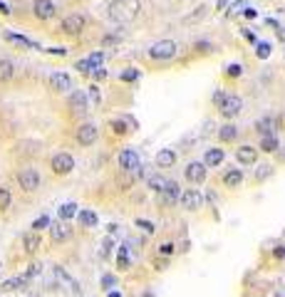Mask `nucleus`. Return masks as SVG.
<instances>
[{
	"mask_svg": "<svg viewBox=\"0 0 285 297\" xmlns=\"http://www.w3.org/2000/svg\"><path fill=\"white\" fill-rule=\"evenodd\" d=\"M139 10H142L139 0H117V2L109 7L112 17H114V20H119V22L137 20V17H139Z\"/></svg>",
	"mask_w": 285,
	"mask_h": 297,
	"instance_id": "obj_1",
	"label": "nucleus"
},
{
	"mask_svg": "<svg viewBox=\"0 0 285 297\" xmlns=\"http://www.w3.org/2000/svg\"><path fill=\"white\" fill-rule=\"evenodd\" d=\"M176 52H179V45H176L174 40H159V42H154V45L146 50V55H149L151 60H159V62L176 57Z\"/></svg>",
	"mask_w": 285,
	"mask_h": 297,
	"instance_id": "obj_2",
	"label": "nucleus"
},
{
	"mask_svg": "<svg viewBox=\"0 0 285 297\" xmlns=\"http://www.w3.org/2000/svg\"><path fill=\"white\" fill-rule=\"evenodd\" d=\"M50 168H52V173H57V176L72 173V171H74V158H72V153H67V151L55 153V156L50 158Z\"/></svg>",
	"mask_w": 285,
	"mask_h": 297,
	"instance_id": "obj_3",
	"label": "nucleus"
},
{
	"mask_svg": "<svg viewBox=\"0 0 285 297\" xmlns=\"http://www.w3.org/2000/svg\"><path fill=\"white\" fill-rule=\"evenodd\" d=\"M40 173H37V168H20V173H17V183H20V188L22 191H27V193H32V191H37L40 188Z\"/></svg>",
	"mask_w": 285,
	"mask_h": 297,
	"instance_id": "obj_4",
	"label": "nucleus"
},
{
	"mask_svg": "<svg viewBox=\"0 0 285 297\" xmlns=\"http://www.w3.org/2000/svg\"><path fill=\"white\" fill-rule=\"evenodd\" d=\"M84 25H87V20H84V15H79V12H72L67 17H62V22H60V32H65V35H79L82 30H84Z\"/></svg>",
	"mask_w": 285,
	"mask_h": 297,
	"instance_id": "obj_5",
	"label": "nucleus"
},
{
	"mask_svg": "<svg viewBox=\"0 0 285 297\" xmlns=\"http://www.w3.org/2000/svg\"><path fill=\"white\" fill-rule=\"evenodd\" d=\"M218 109H221V114H223L226 119H233V117L241 114V109H243V99H241L238 94H226Z\"/></svg>",
	"mask_w": 285,
	"mask_h": 297,
	"instance_id": "obj_6",
	"label": "nucleus"
},
{
	"mask_svg": "<svg viewBox=\"0 0 285 297\" xmlns=\"http://www.w3.org/2000/svg\"><path fill=\"white\" fill-rule=\"evenodd\" d=\"M119 168L127 171V173L139 171V168H142V158H139V153H137L134 148H124V151L119 153Z\"/></svg>",
	"mask_w": 285,
	"mask_h": 297,
	"instance_id": "obj_7",
	"label": "nucleus"
},
{
	"mask_svg": "<svg viewBox=\"0 0 285 297\" xmlns=\"http://www.w3.org/2000/svg\"><path fill=\"white\" fill-rule=\"evenodd\" d=\"M52 275H55V280H57L60 285H65V288H67L70 293H74V295H79V293H82L79 283H77V280L72 278V275L67 273V270H65V268H62V265H52Z\"/></svg>",
	"mask_w": 285,
	"mask_h": 297,
	"instance_id": "obj_8",
	"label": "nucleus"
},
{
	"mask_svg": "<svg viewBox=\"0 0 285 297\" xmlns=\"http://www.w3.org/2000/svg\"><path fill=\"white\" fill-rule=\"evenodd\" d=\"M97 137H99V129L94 127V124H82L79 129H77V134H74V139H77V144L79 147H92L94 142H97Z\"/></svg>",
	"mask_w": 285,
	"mask_h": 297,
	"instance_id": "obj_9",
	"label": "nucleus"
},
{
	"mask_svg": "<svg viewBox=\"0 0 285 297\" xmlns=\"http://www.w3.org/2000/svg\"><path fill=\"white\" fill-rule=\"evenodd\" d=\"M179 201H181V206H184L186 211H199V208L204 206V196H201L199 188H186V191L179 196Z\"/></svg>",
	"mask_w": 285,
	"mask_h": 297,
	"instance_id": "obj_10",
	"label": "nucleus"
},
{
	"mask_svg": "<svg viewBox=\"0 0 285 297\" xmlns=\"http://www.w3.org/2000/svg\"><path fill=\"white\" fill-rule=\"evenodd\" d=\"M184 173H186L189 183H204V181H206V173H209V166H206L204 161H191Z\"/></svg>",
	"mask_w": 285,
	"mask_h": 297,
	"instance_id": "obj_11",
	"label": "nucleus"
},
{
	"mask_svg": "<svg viewBox=\"0 0 285 297\" xmlns=\"http://www.w3.org/2000/svg\"><path fill=\"white\" fill-rule=\"evenodd\" d=\"M32 12H35L37 20H52L57 7H55L52 0H32Z\"/></svg>",
	"mask_w": 285,
	"mask_h": 297,
	"instance_id": "obj_12",
	"label": "nucleus"
},
{
	"mask_svg": "<svg viewBox=\"0 0 285 297\" xmlns=\"http://www.w3.org/2000/svg\"><path fill=\"white\" fill-rule=\"evenodd\" d=\"M72 238V228L67 225V221H57L50 223V240L52 243H65Z\"/></svg>",
	"mask_w": 285,
	"mask_h": 297,
	"instance_id": "obj_13",
	"label": "nucleus"
},
{
	"mask_svg": "<svg viewBox=\"0 0 285 297\" xmlns=\"http://www.w3.org/2000/svg\"><path fill=\"white\" fill-rule=\"evenodd\" d=\"M179 196H181L179 183H176V181H166L164 191L159 193V201H161V206H174V203L179 201Z\"/></svg>",
	"mask_w": 285,
	"mask_h": 297,
	"instance_id": "obj_14",
	"label": "nucleus"
},
{
	"mask_svg": "<svg viewBox=\"0 0 285 297\" xmlns=\"http://www.w3.org/2000/svg\"><path fill=\"white\" fill-rule=\"evenodd\" d=\"M50 87L60 94L65 92H72V77L67 72H52L50 74Z\"/></svg>",
	"mask_w": 285,
	"mask_h": 297,
	"instance_id": "obj_15",
	"label": "nucleus"
},
{
	"mask_svg": "<svg viewBox=\"0 0 285 297\" xmlns=\"http://www.w3.org/2000/svg\"><path fill=\"white\" fill-rule=\"evenodd\" d=\"M67 104H70L72 112H77V114H84L87 109H89V102H87V94L84 92H70V99H67Z\"/></svg>",
	"mask_w": 285,
	"mask_h": 297,
	"instance_id": "obj_16",
	"label": "nucleus"
},
{
	"mask_svg": "<svg viewBox=\"0 0 285 297\" xmlns=\"http://www.w3.org/2000/svg\"><path fill=\"white\" fill-rule=\"evenodd\" d=\"M236 158H238V163H243V166H253V163L258 161V148L238 147L236 148Z\"/></svg>",
	"mask_w": 285,
	"mask_h": 297,
	"instance_id": "obj_17",
	"label": "nucleus"
},
{
	"mask_svg": "<svg viewBox=\"0 0 285 297\" xmlns=\"http://www.w3.org/2000/svg\"><path fill=\"white\" fill-rule=\"evenodd\" d=\"M40 245H42V238H40L37 230H30V233L22 235V248H25V253H37Z\"/></svg>",
	"mask_w": 285,
	"mask_h": 297,
	"instance_id": "obj_18",
	"label": "nucleus"
},
{
	"mask_svg": "<svg viewBox=\"0 0 285 297\" xmlns=\"http://www.w3.org/2000/svg\"><path fill=\"white\" fill-rule=\"evenodd\" d=\"M174 163H176V151H174V148H159V153H156V166L171 168Z\"/></svg>",
	"mask_w": 285,
	"mask_h": 297,
	"instance_id": "obj_19",
	"label": "nucleus"
},
{
	"mask_svg": "<svg viewBox=\"0 0 285 297\" xmlns=\"http://www.w3.org/2000/svg\"><path fill=\"white\" fill-rule=\"evenodd\" d=\"M27 285V278L25 275H15V278H7L2 285H0V290L2 293H15V290H22Z\"/></svg>",
	"mask_w": 285,
	"mask_h": 297,
	"instance_id": "obj_20",
	"label": "nucleus"
},
{
	"mask_svg": "<svg viewBox=\"0 0 285 297\" xmlns=\"http://www.w3.org/2000/svg\"><path fill=\"white\" fill-rule=\"evenodd\" d=\"M109 127H112V132H114L117 137H124V134L134 132V129H132V127H134V122H129L127 117H124V119H114V122H112Z\"/></svg>",
	"mask_w": 285,
	"mask_h": 297,
	"instance_id": "obj_21",
	"label": "nucleus"
},
{
	"mask_svg": "<svg viewBox=\"0 0 285 297\" xmlns=\"http://www.w3.org/2000/svg\"><path fill=\"white\" fill-rule=\"evenodd\" d=\"M223 183H226L228 188H238V186L243 183V173H241L238 168H231V171L223 173Z\"/></svg>",
	"mask_w": 285,
	"mask_h": 297,
	"instance_id": "obj_22",
	"label": "nucleus"
},
{
	"mask_svg": "<svg viewBox=\"0 0 285 297\" xmlns=\"http://www.w3.org/2000/svg\"><path fill=\"white\" fill-rule=\"evenodd\" d=\"M15 77V65H12V60H0V84H5V82H10Z\"/></svg>",
	"mask_w": 285,
	"mask_h": 297,
	"instance_id": "obj_23",
	"label": "nucleus"
},
{
	"mask_svg": "<svg viewBox=\"0 0 285 297\" xmlns=\"http://www.w3.org/2000/svg\"><path fill=\"white\" fill-rule=\"evenodd\" d=\"M236 137H238V127L236 124H223L221 129H218V139L221 142H236Z\"/></svg>",
	"mask_w": 285,
	"mask_h": 297,
	"instance_id": "obj_24",
	"label": "nucleus"
},
{
	"mask_svg": "<svg viewBox=\"0 0 285 297\" xmlns=\"http://www.w3.org/2000/svg\"><path fill=\"white\" fill-rule=\"evenodd\" d=\"M204 163L211 166V168L221 166V163H223V151H221V148H209L206 156H204Z\"/></svg>",
	"mask_w": 285,
	"mask_h": 297,
	"instance_id": "obj_25",
	"label": "nucleus"
},
{
	"mask_svg": "<svg viewBox=\"0 0 285 297\" xmlns=\"http://www.w3.org/2000/svg\"><path fill=\"white\" fill-rule=\"evenodd\" d=\"M57 216H60V221H72L74 216H77V203H62L60 206V211H57Z\"/></svg>",
	"mask_w": 285,
	"mask_h": 297,
	"instance_id": "obj_26",
	"label": "nucleus"
},
{
	"mask_svg": "<svg viewBox=\"0 0 285 297\" xmlns=\"http://www.w3.org/2000/svg\"><path fill=\"white\" fill-rule=\"evenodd\" d=\"M5 40H10V42H17V45H25V47H35V50H40V45H37V42H32L30 37H22V35L5 32Z\"/></svg>",
	"mask_w": 285,
	"mask_h": 297,
	"instance_id": "obj_27",
	"label": "nucleus"
},
{
	"mask_svg": "<svg viewBox=\"0 0 285 297\" xmlns=\"http://www.w3.org/2000/svg\"><path fill=\"white\" fill-rule=\"evenodd\" d=\"M256 129H258L263 137H271V134L276 132V122H273L271 117H266V119H261V122L256 124Z\"/></svg>",
	"mask_w": 285,
	"mask_h": 297,
	"instance_id": "obj_28",
	"label": "nucleus"
},
{
	"mask_svg": "<svg viewBox=\"0 0 285 297\" xmlns=\"http://www.w3.org/2000/svg\"><path fill=\"white\" fill-rule=\"evenodd\" d=\"M129 250H127V245H122L119 250H117V268L119 270H129Z\"/></svg>",
	"mask_w": 285,
	"mask_h": 297,
	"instance_id": "obj_29",
	"label": "nucleus"
},
{
	"mask_svg": "<svg viewBox=\"0 0 285 297\" xmlns=\"http://www.w3.org/2000/svg\"><path fill=\"white\" fill-rule=\"evenodd\" d=\"M261 151H266V153H276V151H278V137H276V134L263 137V142H261Z\"/></svg>",
	"mask_w": 285,
	"mask_h": 297,
	"instance_id": "obj_30",
	"label": "nucleus"
},
{
	"mask_svg": "<svg viewBox=\"0 0 285 297\" xmlns=\"http://www.w3.org/2000/svg\"><path fill=\"white\" fill-rule=\"evenodd\" d=\"M77 218L82 225H87V228H94L97 225V213L94 211H77Z\"/></svg>",
	"mask_w": 285,
	"mask_h": 297,
	"instance_id": "obj_31",
	"label": "nucleus"
},
{
	"mask_svg": "<svg viewBox=\"0 0 285 297\" xmlns=\"http://www.w3.org/2000/svg\"><path fill=\"white\" fill-rule=\"evenodd\" d=\"M164 186H166V178H164V176H149V188H151L154 193H161Z\"/></svg>",
	"mask_w": 285,
	"mask_h": 297,
	"instance_id": "obj_32",
	"label": "nucleus"
},
{
	"mask_svg": "<svg viewBox=\"0 0 285 297\" xmlns=\"http://www.w3.org/2000/svg\"><path fill=\"white\" fill-rule=\"evenodd\" d=\"M271 52H273V45H271V42H258V47H256L258 60H268V57H271Z\"/></svg>",
	"mask_w": 285,
	"mask_h": 297,
	"instance_id": "obj_33",
	"label": "nucleus"
},
{
	"mask_svg": "<svg viewBox=\"0 0 285 297\" xmlns=\"http://www.w3.org/2000/svg\"><path fill=\"white\" fill-rule=\"evenodd\" d=\"M10 203H12V193H10V188H2V186H0V211H7Z\"/></svg>",
	"mask_w": 285,
	"mask_h": 297,
	"instance_id": "obj_34",
	"label": "nucleus"
},
{
	"mask_svg": "<svg viewBox=\"0 0 285 297\" xmlns=\"http://www.w3.org/2000/svg\"><path fill=\"white\" fill-rule=\"evenodd\" d=\"M40 273H42V265H40V263H30L27 270H25V278L30 280V278H37Z\"/></svg>",
	"mask_w": 285,
	"mask_h": 297,
	"instance_id": "obj_35",
	"label": "nucleus"
},
{
	"mask_svg": "<svg viewBox=\"0 0 285 297\" xmlns=\"http://www.w3.org/2000/svg\"><path fill=\"white\" fill-rule=\"evenodd\" d=\"M87 60H89L92 70H97V67H102V62H104V52H94V55H89Z\"/></svg>",
	"mask_w": 285,
	"mask_h": 297,
	"instance_id": "obj_36",
	"label": "nucleus"
},
{
	"mask_svg": "<svg viewBox=\"0 0 285 297\" xmlns=\"http://www.w3.org/2000/svg\"><path fill=\"white\" fill-rule=\"evenodd\" d=\"M30 228H32V230H37V233H40V230H42V228H50V218H47V216H40V218H37V221H32V225H30Z\"/></svg>",
	"mask_w": 285,
	"mask_h": 297,
	"instance_id": "obj_37",
	"label": "nucleus"
},
{
	"mask_svg": "<svg viewBox=\"0 0 285 297\" xmlns=\"http://www.w3.org/2000/svg\"><path fill=\"white\" fill-rule=\"evenodd\" d=\"M206 10H209V7H206V5H199V7H196V12H194V15H189V17H186V22H196V20H201V17H204V15H206Z\"/></svg>",
	"mask_w": 285,
	"mask_h": 297,
	"instance_id": "obj_38",
	"label": "nucleus"
},
{
	"mask_svg": "<svg viewBox=\"0 0 285 297\" xmlns=\"http://www.w3.org/2000/svg\"><path fill=\"white\" fill-rule=\"evenodd\" d=\"M243 7H248V0H236V2H233L231 7H226V10H228L231 15H236V12H241Z\"/></svg>",
	"mask_w": 285,
	"mask_h": 297,
	"instance_id": "obj_39",
	"label": "nucleus"
},
{
	"mask_svg": "<svg viewBox=\"0 0 285 297\" xmlns=\"http://www.w3.org/2000/svg\"><path fill=\"white\" fill-rule=\"evenodd\" d=\"M112 248H114V240L112 238H104V243H102V258H109Z\"/></svg>",
	"mask_w": 285,
	"mask_h": 297,
	"instance_id": "obj_40",
	"label": "nucleus"
},
{
	"mask_svg": "<svg viewBox=\"0 0 285 297\" xmlns=\"http://www.w3.org/2000/svg\"><path fill=\"white\" fill-rule=\"evenodd\" d=\"M174 250H176L174 243H161V245H159V253H161L164 258H166V255H174Z\"/></svg>",
	"mask_w": 285,
	"mask_h": 297,
	"instance_id": "obj_41",
	"label": "nucleus"
},
{
	"mask_svg": "<svg viewBox=\"0 0 285 297\" xmlns=\"http://www.w3.org/2000/svg\"><path fill=\"white\" fill-rule=\"evenodd\" d=\"M226 74H228V77H241V74H243V67H241V65H228V67H226Z\"/></svg>",
	"mask_w": 285,
	"mask_h": 297,
	"instance_id": "obj_42",
	"label": "nucleus"
},
{
	"mask_svg": "<svg viewBox=\"0 0 285 297\" xmlns=\"http://www.w3.org/2000/svg\"><path fill=\"white\" fill-rule=\"evenodd\" d=\"M122 79H124V82H137V79H139V72H137V70H124V72H122Z\"/></svg>",
	"mask_w": 285,
	"mask_h": 297,
	"instance_id": "obj_43",
	"label": "nucleus"
},
{
	"mask_svg": "<svg viewBox=\"0 0 285 297\" xmlns=\"http://www.w3.org/2000/svg\"><path fill=\"white\" fill-rule=\"evenodd\" d=\"M74 67H77L79 72H84V74H89V72H92V65H89V60H79V62L74 65Z\"/></svg>",
	"mask_w": 285,
	"mask_h": 297,
	"instance_id": "obj_44",
	"label": "nucleus"
},
{
	"mask_svg": "<svg viewBox=\"0 0 285 297\" xmlns=\"http://www.w3.org/2000/svg\"><path fill=\"white\" fill-rule=\"evenodd\" d=\"M266 176H271V166H266V163H263V166H258V173H256V178H258V181H263Z\"/></svg>",
	"mask_w": 285,
	"mask_h": 297,
	"instance_id": "obj_45",
	"label": "nucleus"
},
{
	"mask_svg": "<svg viewBox=\"0 0 285 297\" xmlns=\"http://www.w3.org/2000/svg\"><path fill=\"white\" fill-rule=\"evenodd\" d=\"M114 285H117V280H114L112 275H104V278H102V288H104V290H112Z\"/></svg>",
	"mask_w": 285,
	"mask_h": 297,
	"instance_id": "obj_46",
	"label": "nucleus"
},
{
	"mask_svg": "<svg viewBox=\"0 0 285 297\" xmlns=\"http://www.w3.org/2000/svg\"><path fill=\"white\" fill-rule=\"evenodd\" d=\"M89 97H92V102H94V104H99V102H102V97H99V87H94V84H92V87H89Z\"/></svg>",
	"mask_w": 285,
	"mask_h": 297,
	"instance_id": "obj_47",
	"label": "nucleus"
},
{
	"mask_svg": "<svg viewBox=\"0 0 285 297\" xmlns=\"http://www.w3.org/2000/svg\"><path fill=\"white\" fill-rule=\"evenodd\" d=\"M137 225H139V228H144V230H146V233H154V230H156V225H154V223H149V221H142V218H139V221H137Z\"/></svg>",
	"mask_w": 285,
	"mask_h": 297,
	"instance_id": "obj_48",
	"label": "nucleus"
},
{
	"mask_svg": "<svg viewBox=\"0 0 285 297\" xmlns=\"http://www.w3.org/2000/svg\"><path fill=\"white\" fill-rule=\"evenodd\" d=\"M117 42H119V37H114V35H107V37L102 40V45H104V47H109V45H117Z\"/></svg>",
	"mask_w": 285,
	"mask_h": 297,
	"instance_id": "obj_49",
	"label": "nucleus"
},
{
	"mask_svg": "<svg viewBox=\"0 0 285 297\" xmlns=\"http://www.w3.org/2000/svg\"><path fill=\"white\" fill-rule=\"evenodd\" d=\"M45 52H47V55H60V57H62V55H67V50H65V47H50V50H45Z\"/></svg>",
	"mask_w": 285,
	"mask_h": 297,
	"instance_id": "obj_50",
	"label": "nucleus"
},
{
	"mask_svg": "<svg viewBox=\"0 0 285 297\" xmlns=\"http://www.w3.org/2000/svg\"><path fill=\"white\" fill-rule=\"evenodd\" d=\"M273 255H276L278 260H283V258H285V245H278V248L273 250Z\"/></svg>",
	"mask_w": 285,
	"mask_h": 297,
	"instance_id": "obj_51",
	"label": "nucleus"
},
{
	"mask_svg": "<svg viewBox=\"0 0 285 297\" xmlns=\"http://www.w3.org/2000/svg\"><path fill=\"white\" fill-rule=\"evenodd\" d=\"M223 97H226V92H216V94H214V104H216V107H221Z\"/></svg>",
	"mask_w": 285,
	"mask_h": 297,
	"instance_id": "obj_52",
	"label": "nucleus"
},
{
	"mask_svg": "<svg viewBox=\"0 0 285 297\" xmlns=\"http://www.w3.org/2000/svg\"><path fill=\"white\" fill-rule=\"evenodd\" d=\"M243 37H246L248 42H256V32H251V30H243Z\"/></svg>",
	"mask_w": 285,
	"mask_h": 297,
	"instance_id": "obj_53",
	"label": "nucleus"
},
{
	"mask_svg": "<svg viewBox=\"0 0 285 297\" xmlns=\"http://www.w3.org/2000/svg\"><path fill=\"white\" fill-rule=\"evenodd\" d=\"M94 77H97V79H104V77H107V70H104V67H97V70H94Z\"/></svg>",
	"mask_w": 285,
	"mask_h": 297,
	"instance_id": "obj_54",
	"label": "nucleus"
},
{
	"mask_svg": "<svg viewBox=\"0 0 285 297\" xmlns=\"http://www.w3.org/2000/svg\"><path fill=\"white\" fill-rule=\"evenodd\" d=\"M228 2H231V0H218V2H216V10H226Z\"/></svg>",
	"mask_w": 285,
	"mask_h": 297,
	"instance_id": "obj_55",
	"label": "nucleus"
},
{
	"mask_svg": "<svg viewBox=\"0 0 285 297\" xmlns=\"http://www.w3.org/2000/svg\"><path fill=\"white\" fill-rule=\"evenodd\" d=\"M107 230H109V235H114V233L119 230V225H117V223H109V225H107Z\"/></svg>",
	"mask_w": 285,
	"mask_h": 297,
	"instance_id": "obj_56",
	"label": "nucleus"
},
{
	"mask_svg": "<svg viewBox=\"0 0 285 297\" xmlns=\"http://www.w3.org/2000/svg\"><path fill=\"white\" fill-rule=\"evenodd\" d=\"M0 12H2V15H10V7H7L2 0H0Z\"/></svg>",
	"mask_w": 285,
	"mask_h": 297,
	"instance_id": "obj_57",
	"label": "nucleus"
},
{
	"mask_svg": "<svg viewBox=\"0 0 285 297\" xmlns=\"http://www.w3.org/2000/svg\"><path fill=\"white\" fill-rule=\"evenodd\" d=\"M156 270H166V260H156Z\"/></svg>",
	"mask_w": 285,
	"mask_h": 297,
	"instance_id": "obj_58",
	"label": "nucleus"
},
{
	"mask_svg": "<svg viewBox=\"0 0 285 297\" xmlns=\"http://www.w3.org/2000/svg\"><path fill=\"white\" fill-rule=\"evenodd\" d=\"M107 297H122V295H119V293H112V290H109V293H107Z\"/></svg>",
	"mask_w": 285,
	"mask_h": 297,
	"instance_id": "obj_59",
	"label": "nucleus"
},
{
	"mask_svg": "<svg viewBox=\"0 0 285 297\" xmlns=\"http://www.w3.org/2000/svg\"><path fill=\"white\" fill-rule=\"evenodd\" d=\"M0 265H2V263H0Z\"/></svg>",
	"mask_w": 285,
	"mask_h": 297,
	"instance_id": "obj_60",
	"label": "nucleus"
}]
</instances>
